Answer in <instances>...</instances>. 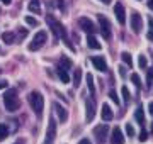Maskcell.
<instances>
[{
	"mask_svg": "<svg viewBox=\"0 0 153 144\" xmlns=\"http://www.w3.org/2000/svg\"><path fill=\"white\" fill-rule=\"evenodd\" d=\"M109 97H111L112 102H116V105H119V98H117V93H116L114 90H111V92H109Z\"/></svg>",
	"mask_w": 153,
	"mask_h": 144,
	"instance_id": "cell-33",
	"label": "cell"
},
{
	"mask_svg": "<svg viewBox=\"0 0 153 144\" xmlns=\"http://www.w3.org/2000/svg\"><path fill=\"white\" fill-rule=\"evenodd\" d=\"M60 68H63V70H70L71 68V61L66 56H61L60 58Z\"/></svg>",
	"mask_w": 153,
	"mask_h": 144,
	"instance_id": "cell-21",
	"label": "cell"
},
{
	"mask_svg": "<svg viewBox=\"0 0 153 144\" xmlns=\"http://www.w3.org/2000/svg\"><path fill=\"white\" fill-rule=\"evenodd\" d=\"M138 65H140V68H141V70H143V68H146L148 66V60H146V56H140V58H138Z\"/></svg>",
	"mask_w": 153,
	"mask_h": 144,
	"instance_id": "cell-28",
	"label": "cell"
},
{
	"mask_svg": "<svg viewBox=\"0 0 153 144\" xmlns=\"http://www.w3.org/2000/svg\"><path fill=\"white\" fill-rule=\"evenodd\" d=\"M114 15H116V19H117V22H119L121 26H124L126 24V10H124V5H123L121 2H116Z\"/></svg>",
	"mask_w": 153,
	"mask_h": 144,
	"instance_id": "cell-9",
	"label": "cell"
},
{
	"mask_svg": "<svg viewBox=\"0 0 153 144\" xmlns=\"http://www.w3.org/2000/svg\"><path fill=\"white\" fill-rule=\"evenodd\" d=\"M111 144H124V136H123V131L119 127L112 129V134H111Z\"/></svg>",
	"mask_w": 153,
	"mask_h": 144,
	"instance_id": "cell-13",
	"label": "cell"
},
{
	"mask_svg": "<svg viewBox=\"0 0 153 144\" xmlns=\"http://www.w3.org/2000/svg\"><path fill=\"white\" fill-rule=\"evenodd\" d=\"M97 19H99V26H100V34H102V37L109 41V39L112 37V29H111L109 19L105 15H97Z\"/></svg>",
	"mask_w": 153,
	"mask_h": 144,
	"instance_id": "cell-5",
	"label": "cell"
},
{
	"mask_svg": "<svg viewBox=\"0 0 153 144\" xmlns=\"http://www.w3.org/2000/svg\"><path fill=\"white\" fill-rule=\"evenodd\" d=\"M134 119H136V122L140 124V126H145V112H143V107H138L136 112H134Z\"/></svg>",
	"mask_w": 153,
	"mask_h": 144,
	"instance_id": "cell-17",
	"label": "cell"
},
{
	"mask_svg": "<svg viewBox=\"0 0 153 144\" xmlns=\"http://www.w3.org/2000/svg\"><path fill=\"white\" fill-rule=\"evenodd\" d=\"M152 132H153V124H152Z\"/></svg>",
	"mask_w": 153,
	"mask_h": 144,
	"instance_id": "cell-43",
	"label": "cell"
},
{
	"mask_svg": "<svg viewBox=\"0 0 153 144\" xmlns=\"http://www.w3.org/2000/svg\"><path fill=\"white\" fill-rule=\"evenodd\" d=\"M100 2H104V4H111L112 0H100Z\"/></svg>",
	"mask_w": 153,
	"mask_h": 144,
	"instance_id": "cell-41",
	"label": "cell"
},
{
	"mask_svg": "<svg viewBox=\"0 0 153 144\" xmlns=\"http://www.w3.org/2000/svg\"><path fill=\"white\" fill-rule=\"evenodd\" d=\"M29 10L34 14H41V5H39V0H31L29 2Z\"/></svg>",
	"mask_w": 153,
	"mask_h": 144,
	"instance_id": "cell-19",
	"label": "cell"
},
{
	"mask_svg": "<svg viewBox=\"0 0 153 144\" xmlns=\"http://www.w3.org/2000/svg\"><path fill=\"white\" fill-rule=\"evenodd\" d=\"M2 2H4V4H10L12 0H2Z\"/></svg>",
	"mask_w": 153,
	"mask_h": 144,
	"instance_id": "cell-42",
	"label": "cell"
},
{
	"mask_svg": "<svg viewBox=\"0 0 153 144\" xmlns=\"http://www.w3.org/2000/svg\"><path fill=\"white\" fill-rule=\"evenodd\" d=\"M29 100V105H31V109L34 110V114L38 117L43 115V110H44V97L39 92H31L27 97Z\"/></svg>",
	"mask_w": 153,
	"mask_h": 144,
	"instance_id": "cell-3",
	"label": "cell"
},
{
	"mask_svg": "<svg viewBox=\"0 0 153 144\" xmlns=\"http://www.w3.org/2000/svg\"><path fill=\"white\" fill-rule=\"evenodd\" d=\"M4 105L9 112H16L19 110V107H21V100L17 97V90L16 88H9L4 95Z\"/></svg>",
	"mask_w": 153,
	"mask_h": 144,
	"instance_id": "cell-2",
	"label": "cell"
},
{
	"mask_svg": "<svg viewBox=\"0 0 153 144\" xmlns=\"http://www.w3.org/2000/svg\"><path fill=\"white\" fill-rule=\"evenodd\" d=\"M46 39H48V32L46 31H39V32L34 34L33 41H31V44H29V51H38L41 49L46 43Z\"/></svg>",
	"mask_w": 153,
	"mask_h": 144,
	"instance_id": "cell-4",
	"label": "cell"
},
{
	"mask_svg": "<svg viewBox=\"0 0 153 144\" xmlns=\"http://www.w3.org/2000/svg\"><path fill=\"white\" fill-rule=\"evenodd\" d=\"M14 144H26V141H22V139H21V141H16Z\"/></svg>",
	"mask_w": 153,
	"mask_h": 144,
	"instance_id": "cell-40",
	"label": "cell"
},
{
	"mask_svg": "<svg viewBox=\"0 0 153 144\" xmlns=\"http://www.w3.org/2000/svg\"><path fill=\"white\" fill-rule=\"evenodd\" d=\"M121 58H123V61H124L126 65H128V66L131 68L133 66V58H131V54H129V53H123V54H121Z\"/></svg>",
	"mask_w": 153,
	"mask_h": 144,
	"instance_id": "cell-23",
	"label": "cell"
},
{
	"mask_svg": "<svg viewBox=\"0 0 153 144\" xmlns=\"http://www.w3.org/2000/svg\"><path fill=\"white\" fill-rule=\"evenodd\" d=\"M24 21H26V22H27L29 26H34V27H36V26H39V22L36 21V19H34V17H31V15H27L26 19H24Z\"/></svg>",
	"mask_w": 153,
	"mask_h": 144,
	"instance_id": "cell-31",
	"label": "cell"
},
{
	"mask_svg": "<svg viewBox=\"0 0 153 144\" xmlns=\"http://www.w3.org/2000/svg\"><path fill=\"white\" fill-rule=\"evenodd\" d=\"M78 144H92V143H90L88 139H82V141H80V143H78Z\"/></svg>",
	"mask_w": 153,
	"mask_h": 144,
	"instance_id": "cell-38",
	"label": "cell"
},
{
	"mask_svg": "<svg viewBox=\"0 0 153 144\" xmlns=\"http://www.w3.org/2000/svg\"><path fill=\"white\" fill-rule=\"evenodd\" d=\"M2 88H7V82H0V90Z\"/></svg>",
	"mask_w": 153,
	"mask_h": 144,
	"instance_id": "cell-39",
	"label": "cell"
},
{
	"mask_svg": "<svg viewBox=\"0 0 153 144\" xmlns=\"http://www.w3.org/2000/svg\"><path fill=\"white\" fill-rule=\"evenodd\" d=\"M148 26H150V29H148L146 36H148V39L153 43V19H148Z\"/></svg>",
	"mask_w": 153,
	"mask_h": 144,
	"instance_id": "cell-29",
	"label": "cell"
},
{
	"mask_svg": "<svg viewBox=\"0 0 153 144\" xmlns=\"http://www.w3.org/2000/svg\"><path fill=\"white\" fill-rule=\"evenodd\" d=\"M46 22H48V26H49V29H51V32L55 34V37L56 39H65L66 41V44L70 46V49H73L71 48V44L68 43V37H66V29H65V26L56 19V17H53V15H46Z\"/></svg>",
	"mask_w": 153,
	"mask_h": 144,
	"instance_id": "cell-1",
	"label": "cell"
},
{
	"mask_svg": "<svg viewBox=\"0 0 153 144\" xmlns=\"http://www.w3.org/2000/svg\"><path fill=\"white\" fill-rule=\"evenodd\" d=\"M131 82L136 85V88H141V80H140V76H138L136 73H133L131 75Z\"/></svg>",
	"mask_w": 153,
	"mask_h": 144,
	"instance_id": "cell-30",
	"label": "cell"
},
{
	"mask_svg": "<svg viewBox=\"0 0 153 144\" xmlns=\"http://www.w3.org/2000/svg\"><path fill=\"white\" fill-rule=\"evenodd\" d=\"M87 46L90 49H100V43H99L94 34H88L87 36Z\"/></svg>",
	"mask_w": 153,
	"mask_h": 144,
	"instance_id": "cell-16",
	"label": "cell"
},
{
	"mask_svg": "<svg viewBox=\"0 0 153 144\" xmlns=\"http://www.w3.org/2000/svg\"><path fill=\"white\" fill-rule=\"evenodd\" d=\"M53 109H55V112H56V115H58V119H60V122L68 120V112H66L65 107H61L60 104H53Z\"/></svg>",
	"mask_w": 153,
	"mask_h": 144,
	"instance_id": "cell-14",
	"label": "cell"
},
{
	"mask_svg": "<svg viewBox=\"0 0 153 144\" xmlns=\"http://www.w3.org/2000/svg\"><path fill=\"white\" fill-rule=\"evenodd\" d=\"M121 93H123V98H124L126 104H129V100H131V93H129L128 87H123V88H121Z\"/></svg>",
	"mask_w": 153,
	"mask_h": 144,
	"instance_id": "cell-26",
	"label": "cell"
},
{
	"mask_svg": "<svg viewBox=\"0 0 153 144\" xmlns=\"http://www.w3.org/2000/svg\"><path fill=\"white\" fill-rule=\"evenodd\" d=\"M26 36H27V31H26V29H21V31H19V37L24 39Z\"/></svg>",
	"mask_w": 153,
	"mask_h": 144,
	"instance_id": "cell-35",
	"label": "cell"
},
{
	"mask_svg": "<svg viewBox=\"0 0 153 144\" xmlns=\"http://www.w3.org/2000/svg\"><path fill=\"white\" fill-rule=\"evenodd\" d=\"M100 114H102V119H104L105 122H109V120L114 119V114H112V110H111V107L107 105V104L102 105V112H100Z\"/></svg>",
	"mask_w": 153,
	"mask_h": 144,
	"instance_id": "cell-15",
	"label": "cell"
},
{
	"mask_svg": "<svg viewBox=\"0 0 153 144\" xmlns=\"http://www.w3.org/2000/svg\"><path fill=\"white\" fill-rule=\"evenodd\" d=\"M7 136H9V127L5 124H0V141H4Z\"/></svg>",
	"mask_w": 153,
	"mask_h": 144,
	"instance_id": "cell-25",
	"label": "cell"
},
{
	"mask_svg": "<svg viewBox=\"0 0 153 144\" xmlns=\"http://www.w3.org/2000/svg\"><path fill=\"white\" fill-rule=\"evenodd\" d=\"M148 112H150V115H153V102L148 104Z\"/></svg>",
	"mask_w": 153,
	"mask_h": 144,
	"instance_id": "cell-36",
	"label": "cell"
},
{
	"mask_svg": "<svg viewBox=\"0 0 153 144\" xmlns=\"http://www.w3.org/2000/svg\"><path fill=\"white\" fill-rule=\"evenodd\" d=\"M146 139H148V132H146V131H141V134H140V141H141V143H145Z\"/></svg>",
	"mask_w": 153,
	"mask_h": 144,
	"instance_id": "cell-34",
	"label": "cell"
},
{
	"mask_svg": "<svg viewBox=\"0 0 153 144\" xmlns=\"http://www.w3.org/2000/svg\"><path fill=\"white\" fill-rule=\"evenodd\" d=\"M92 65L95 66V70H99V71H107V63H105L104 56H94L92 58Z\"/></svg>",
	"mask_w": 153,
	"mask_h": 144,
	"instance_id": "cell-12",
	"label": "cell"
},
{
	"mask_svg": "<svg viewBox=\"0 0 153 144\" xmlns=\"http://www.w3.org/2000/svg\"><path fill=\"white\" fill-rule=\"evenodd\" d=\"M85 109H87V112H85V120L92 122L94 117H95V98H94V97H90V98L87 100Z\"/></svg>",
	"mask_w": 153,
	"mask_h": 144,
	"instance_id": "cell-8",
	"label": "cell"
},
{
	"mask_svg": "<svg viewBox=\"0 0 153 144\" xmlns=\"http://www.w3.org/2000/svg\"><path fill=\"white\" fill-rule=\"evenodd\" d=\"M87 87H88V92H90V95H94V92H95V85H94V76L88 73L87 75Z\"/></svg>",
	"mask_w": 153,
	"mask_h": 144,
	"instance_id": "cell-22",
	"label": "cell"
},
{
	"mask_svg": "<svg viewBox=\"0 0 153 144\" xmlns=\"http://www.w3.org/2000/svg\"><path fill=\"white\" fill-rule=\"evenodd\" d=\"M2 39L5 41L7 44H12V43H14V39H16V36H14L12 32H4V34H2Z\"/></svg>",
	"mask_w": 153,
	"mask_h": 144,
	"instance_id": "cell-24",
	"label": "cell"
},
{
	"mask_svg": "<svg viewBox=\"0 0 153 144\" xmlns=\"http://www.w3.org/2000/svg\"><path fill=\"white\" fill-rule=\"evenodd\" d=\"M107 134H109V127L102 124V126H97L94 129V136H95V141L97 144H105V139H107Z\"/></svg>",
	"mask_w": 153,
	"mask_h": 144,
	"instance_id": "cell-7",
	"label": "cell"
},
{
	"mask_svg": "<svg viewBox=\"0 0 153 144\" xmlns=\"http://www.w3.org/2000/svg\"><path fill=\"white\" fill-rule=\"evenodd\" d=\"M78 26L85 31L87 34H94L95 32V26H94V22L88 19V17H80L78 19Z\"/></svg>",
	"mask_w": 153,
	"mask_h": 144,
	"instance_id": "cell-10",
	"label": "cell"
},
{
	"mask_svg": "<svg viewBox=\"0 0 153 144\" xmlns=\"http://www.w3.org/2000/svg\"><path fill=\"white\" fill-rule=\"evenodd\" d=\"M58 78H60L63 83H68V82H70V75H68V71L63 70V68H60V66H58Z\"/></svg>",
	"mask_w": 153,
	"mask_h": 144,
	"instance_id": "cell-18",
	"label": "cell"
},
{
	"mask_svg": "<svg viewBox=\"0 0 153 144\" xmlns=\"http://www.w3.org/2000/svg\"><path fill=\"white\" fill-rule=\"evenodd\" d=\"M80 80H82V70L75 68V75H73V85H75V88L80 87Z\"/></svg>",
	"mask_w": 153,
	"mask_h": 144,
	"instance_id": "cell-20",
	"label": "cell"
},
{
	"mask_svg": "<svg viewBox=\"0 0 153 144\" xmlns=\"http://www.w3.org/2000/svg\"><path fill=\"white\" fill-rule=\"evenodd\" d=\"M141 27H143L141 15H140L138 12H133V14H131V29H133V32L140 34V32H141Z\"/></svg>",
	"mask_w": 153,
	"mask_h": 144,
	"instance_id": "cell-11",
	"label": "cell"
},
{
	"mask_svg": "<svg viewBox=\"0 0 153 144\" xmlns=\"http://www.w3.org/2000/svg\"><path fill=\"white\" fill-rule=\"evenodd\" d=\"M56 139V120L53 117H49L48 122V131H46V139H44V144H55Z\"/></svg>",
	"mask_w": 153,
	"mask_h": 144,
	"instance_id": "cell-6",
	"label": "cell"
},
{
	"mask_svg": "<svg viewBox=\"0 0 153 144\" xmlns=\"http://www.w3.org/2000/svg\"><path fill=\"white\" fill-rule=\"evenodd\" d=\"M146 5H148V9H150V10H153V0H148Z\"/></svg>",
	"mask_w": 153,
	"mask_h": 144,
	"instance_id": "cell-37",
	"label": "cell"
},
{
	"mask_svg": "<svg viewBox=\"0 0 153 144\" xmlns=\"http://www.w3.org/2000/svg\"><path fill=\"white\" fill-rule=\"evenodd\" d=\"M153 83V68H148L146 71V87H152Z\"/></svg>",
	"mask_w": 153,
	"mask_h": 144,
	"instance_id": "cell-27",
	"label": "cell"
},
{
	"mask_svg": "<svg viewBox=\"0 0 153 144\" xmlns=\"http://www.w3.org/2000/svg\"><path fill=\"white\" fill-rule=\"evenodd\" d=\"M126 134H128L129 137H133V136H134V127H133L131 124H126Z\"/></svg>",
	"mask_w": 153,
	"mask_h": 144,
	"instance_id": "cell-32",
	"label": "cell"
}]
</instances>
